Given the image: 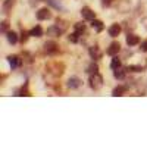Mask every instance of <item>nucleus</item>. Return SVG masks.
<instances>
[{
    "label": "nucleus",
    "instance_id": "nucleus-13",
    "mask_svg": "<svg viewBox=\"0 0 147 147\" xmlns=\"http://www.w3.org/2000/svg\"><path fill=\"white\" fill-rule=\"evenodd\" d=\"M88 53H90V57H91L93 60H99V59L102 57V52H100V49L97 47V46H91V47L88 49Z\"/></svg>",
    "mask_w": 147,
    "mask_h": 147
},
{
    "label": "nucleus",
    "instance_id": "nucleus-29",
    "mask_svg": "<svg viewBox=\"0 0 147 147\" xmlns=\"http://www.w3.org/2000/svg\"><path fill=\"white\" fill-rule=\"evenodd\" d=\"M40 2H44V0H28V3H30V6H31V7H35Z\"/></svg>",
    "mask_w": 147,
    "mask_h": 147
},
{
    "label": "nucleus",
    "instance_id": "nucleus-6",
    "mask_svg": "<svg viewBox=\"0 0 147 147\" xmlns=\"http://www.w3.org/2000/svg\"><path fill=\"white\" fill-rule=\"evenodd\" d=\"M121 52V44L118 43V41H113V43H110L109 44V47H107V50H106V53L109 55V56H116L118 53Z\"/></svg>",
    "mask_w": 147,
    "mask_h": 147
},
{
    "label": "nucleus",
    "instance_id": "nucleus-14",
    "mask_svg": "<svg viewBox=\"0 0 147 147\" xmlns=\"http://www.w3.org/2000/svg\"><path fill=\"white\" fill-rule=\"evenodd\" d=\"M13 5H15V0H5L3 5H2V13L7 15L9 12L12 10V7H13Z\"/></svg>",
    "mask_w": 147,
    "mask_h": 147
},
{
    "label": "nucleus",
    "instance_id": "nucleus-2",
    "mask_svg": "<svg viewBox=\"0 0 147 147\" xmlns=\"http://www.w3.org/2000/svg\"><path fill=\"white\" fill-rule=\"evenodd\" d=\"M90 87L93 90H100L103 87V77L100 75L99 72L91 74L90 75Z\"/></svg>",
    "mask_w": 147,
    "mask_h": 147
},
{
    "label": "nucleus",
    "instance_id": "nucleus-10",
    "mask_svg": "<svg viewBox=\"0 0 147 147\" xmlns=\"http://www.w3.org/2000/svg\"><path fill=\"white\" fill-rule=\"evenodd\" d=\"M128 85L127 84H124V85H118V87H115L113 88V91H112V96L113 97H121V96H124L127 91H128Z\"/></svg>",
    "mask_w": 147,
    "mask_h": 147
},
{
    "label": "nucleus",
    "instance_id": "nucleus-5",
    "mask_svg": "<svg viewBox=\"0 0 147 147\" xmlns=\"http://www.w3.org/2000/svg\"><path fill=\"white\" fill-rule=\"evenodd\" d=\"M35 16H37V19H38V21H47V19H50V18H52L50 9H47V7H41V9L37 10Z\"/></svg>",
    "mask_w": 147,
    "mask_h": 147
},
{
    "label": "nucleus",
    "instance_id": "nucleus-19",
    "mask_svg": "<svg viewBox=\"0 0 147 147\" xmlns=\"http://www.w3.org/2000/svg\"><path fill=\"white\" fill-rule=\"evenodd\" d=\"M44 2H46L49 6H52V7L57 9V10H62V9H63V7H62V3H60V0H44Z\"/></svg>",
    "mask_w": 147,
    "mask_h": 147
},
{
    "label": "nucleus",
    "instance_id": "nucleus-16",
    "mask_svg": "<svg viewBox=\"0 0 147 147\" xmlns=\"http://www.w3.org/2000/svg\"><path fill=\"white\" fill-rule=\"evenodd\" d=\"M138 43H140L138 35H136V34H129V32H128V35H127V44H128L129 47H132V46H137Z\"/></svg>",
    "mask_w": 147,
    "mask_h": 147
},
{
    "label": "nucleus",
    "instance_id": "nucleus-3",
    "mask_svg": "<svg viewBox=\"0 0 147 147\" xmlns=\"http://www.w3.org/2000/svg\"><path fill=\"white\" fill-rule=\"evenodd\" d=\"M43 47H44V52H46L47 55H56V53L59 52V44H57L56 41H53V40L46 41Z\"/></svg>",
    "mask_w": 147,
    "mask_h": 147
},
{
    "label": "nucleus",
    "instance_id": "nucleus-20",
    "mask_svg": "<svg viewBox=\"0 0 147 147\" xmlns=\"http://www.w3.org/2000/svg\"><path fill=\"white\" fill-rule=\"evenodd\" d=\"M85 72L88 74V75H91V74H96V72H99V66H97V63H94V60L93 62L85 68Z\"/></svg>",
    "mask_w": 147,
    "mask_h": 147
},
{
    "label": "nucleus",
    "instance_id": "nucleus-23",
    "mask_svg": "<svg viewBox=\"0 0 147 147\" xmlns=\"http://www.w3.org/2000/svg\"><path fill=\"white\" fill-rule=\"evenodd\" d=\"M74 30H75V32H78L80 35H82L85 32V24L82 22H77L75 25H74Z\"/></svg>",
    "mask_w": 147,
    "mask_h": 147
},
{
    "label": "nucleus",
    "instance_id": "nucleus-11",
    "mask_svg": "<svg viewBox=\"0 0 147 147\" xmlns=\"http://www.w3.org/2000/svg\"><path fill=\"white\" fill-rule=\"evenodd\" d=\"M136 87H137L138 94H141V96H146L147 94V81L146 80H138L136 82Z\"/></svg>",
    "mask_w": 147,
    "mask_h": 147
},
{
    "label": "nucleus",
    "instance_id": "nucleus-30",
    "mask_svg": "<svg viewBox=\"0 0 147 147\" xmlns=\"http://www.w3.org/2000/svg\"><path fill=\"white\" fill-rule=\"evenodd\" d=\"M28 35H30V32H28V34H27V32H22V34H21V41H22V43H25L27 38H28Z\"/></svg>",
    "mask_w": 147,
    "mask_h": 147
},
{
    "label": "nucleus",
    "instance_id": "nucleus-18",
    "mask_svg": "<svg viewBox=\"0 0 147 147\" xmlns=\"http://www.w3.org/2000/svg\"><path fill=\"white\" fill-rule=\"evenodd\" d=\"M91 27H93V28H94L97 32L103 31V28H105L103 22H102V21H99V19H93V21H91Z\"/></svg>",
    "mask_w": 147,
    "mask_h": 147
},
{
    "label": "nucleus",
    "instance_id": "nucleus-15",
    "mask_svg": "<svg viewBox=\"0 0 147 147\" xmlns=\"http://www.w3.org/2000/svg\"><path fill=\"white\" fill-rule=\"evenodd\" d=\"M127 68H118V69H115L113 71V77L116 78V80H125V77H127Z\"/></svg>",
    "mask_w": 147,
    "mask_h": 147
},
{
    "label": "nucleus",
    "instance_id": "nucleus-1",
    "mask_svg": "<svg viewBox=\"0 0 147 147\" xmlns=\"http://www.w3.org/2000/svg\"><path fill=\"white\" fill-rule=\"evenodd\" d=\"M66 27H68V25H66V22H65V21L57 19L56 25H52V27H49V28H47V35H49V37H60V35L65 32Z\"/></svg>",
    "mask_w": 147,
    "mask_h": 147
},
{
    "label": "nucleus",
    "instance_id": "nucleus-24",
    "mask_svg": "<svg viewBox=\"0 0 147 147\" xmlns=\"http://www.w3.org/2000/svg\"><path fill=\"white\" fill-rule=\"evenodd\" d=\"M127 71H129V72H143L144 68L141 65H129V66H127Z\"/></svg>",
    "mask_w": 147,
    "mask_h": 147
},
{
    "label": "nucleus",
    "instance_id": "nucleus-4",
    "mask_svg": "<svg viewBox=\"0 0 147 147\" xmlns=\"http://www.w3.org/2000/svg\"><path fill=\"white\" fill-rule=\"evenodd\" d=\"M116 10L119 13H128L131 10V3L129 0H119L118 5H116Z\"/></svg>",
    "mask_w": 147,
    "mask_h": 147
},
{
    "label": "nucleus",
    "instance_id": "nucleus-17",
    "mask_svg": "<svg viewBox=\"0 0 147 147\" xmlns=\"http://www.w3.org/2000/svg\"><path fill=\"white\" fill-rule=\"evenodd\" d=\"M5 35H6V38H7L9 44H16L18 40H19V37H18V34H16L15 31H7Z\"/></svg>",
    "mask_w": 147,
    "mask_h": 147
},
{
    "label": "nucleus",
    "instance_id": "nucleus-9",
    "mask_svg": "<svg viewBox=\"0 0 147 147\" xmlns=\"http://www.w3.org/2000/svg\"><path fill=\"white\" fill-rule=\"evenodd\" d=\"M7 62L12 69H18L22 65V59H19V56H7Z\"/></svg>",
    "mask_w": 147,
    "mask_h": 147
},
{
    "label": "nucleus",
    "instance_id": "nucleus-8",
    "mask_svg": "<svg viewBox=\"0 0 147 147\" xmlns=\"http://www.w3.org/2000/svg\"><path fill=\"white\" fill-rule=\"evenodd\" d=\"M81 16H82L85 21H93V19H96V13H94L90 7H87V6L81 9Z\"/></svg>",
    "mask_w": 147,
    "mask_h": 147
},
{
    "label": "nucleus",
    "instance_id": "nucleus-12",
    "mask_svg": "<svg viewBox=\"0 0 147 147\" xmlns=\"http://www.w3.org/2000/svg\"><path fill=\"white\" fill-rule=\"evenodd\" d=\"M121 31H122V27L119 25V24H112V25L109 27V30H107L109 35H110V37H113V38L121 34Z\"/></svg>",
    "mask_w": 147,
    "mask_h": 147
},
{
    "label": "nucleus",
    "instance_id": "nucleus-21",
    "mask_svg": "<svg viewBox=\"0 0 147 147\" xmlns=\"http://www.w3.org/2000/svg\"><path fill=\"white\" fill-rule=\"evenodd\" d=\"M121 66H122V63H121V59L118 57V55L113 56L112 62H110V68H112V71H115V69H118V68H121Z\"/></svg>",
    "mask_w": 147,
    "mask_h": 147
},
{
    "label": "nucleus",
    "instance_id": "nucleus-7",
    "mask_svg": "<svg viewBox=\"0 0 147 147\" xmlns=\"http://www.w3.org/2000/svg\"><path fill=\"white\" fill-rule=\"evenodd\" d=\"M66 85H68V88H71V90H77V88H80L81 85H82V81H81V78H78V77H71V78L68 80Z\"/></svg>",
    "mask_w": 147,
    "mask_h": 147
},
{
    "label": "nucleus",
    "instance_id": "nucleus-27",
    "mask_svg": "<svg viewBox=\"0 0 147 147\" xmlns=\"http://www.w3.org/2000/svg\"><path fill=\"white\" fill-rule=\"evenodd\" d=\"M113 3V0H102V6L103 7H110Z\"/></svg>",
    "mask_w": 147,
    "mask_h": 147
},
{
    "label": "nucleus",
    "instance_id": "nucleus-28",
    "mask_svg": "<svg viewBox=\"0 0 147 147\" xmlns=\"http://www.w3.org/2000/svg\"><path fill=\"white\" fill-rule=\"evenodd\" d=\"M140 52H143V53L147 52V40H144V41L141 43V46H140Z\"/></svg>",
    "mask_w": 147,
    "mask_h": 147
},
{
    "label": "nucleus",
    "instance_id": "nucleus-31",
    "mask_svg": "<svg viewBox=\"0 0 147 147\" xmlns=\"http://www.w3.org/2000/svg\"><path fill=\"white\" fill-rule=\"evenodd\" d=\"M141 24H143V27H144L146 31H147V18H143V19H141Z\"/></svg>",
    "mask_w": 147,
    "mask_h": 147
},
{
    "label": "nucleus",
    "instance_id": "nucleus-22",
    "mask_svg": "<svg viewBox=\"0 0 147 147\" xmlns=\"http://www.w3.org/2000/svg\"><path fill=\"white\" fill-rule=\"evenodd\" d=\"M30 35H31V37H41V35H43V28H41L40 25L34 27V28L30 31Z\"/></svg>",
    "mask_w": 147,
    "mask_h": 147
},
{
    "label": "nucleus",
    "instance_id": "nucleus-25",
    "mask_svg": "<svg viewBox=\"0 0 147 147\" xmlns=\"http://www.w3.org/2000/svg\"><path fill=\"white\" fill-rule=\"evenodd\" d=\"M7 31H9V22L5 19V21L0 22V32H2V34H6Z\"/></svg>",
    "mask_w": 147,
    "mask_h": 147
},
{
    "label": "nucleus",
    "instance_id": "nucleus-26",
    "mask_svg": "<svg viewBox=\"0 0 147 147\" xmlns=\"http://www.w3.org/2000/svg\"><path fill=\"white\" fill-rule=\"evenodd\" d=\"M80 37H81V35H80L78 32L74 31V32L68 37V38H69V41H71V43H78V41H80Z\"/></svg>",
    "mask_w": 147,
    "mask_h": 147
}]
</instances>
